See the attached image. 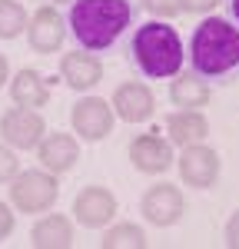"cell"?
I'll return each instance as SVG.
<instances>
[{
    "mask_svg": "<svg viewBox=\"0 0 239 249\" xmlns=\"http://www.w3.org/2000/svg\"><path fill=\"white\" fill-rule=\"evenodd\" d=\"M7 73H10V70H7V60L0 57V87H3V83H7Z\"/></svg>",
    "mask_w": 239,
    "mask_h": 249,
    "instance_id": "4316f807",
    "label": "cell"
},
{
    "mask_svg": "<svg viewBox=\"0 0 239 249\" xmlns=\"http://www.w3.org/2000/svg\"><path fill=\"white\" fill-rule=\"evenodd\" d=\"M10 96H14V103L17 107H27V110H40V107H47V100H50V87H47V77H40L37 70H20L14 83H10Z\"/></svg>",
    "mask_w": 239,
    "mask_h": 249,
    "instance_id": "9a60e30c",
    "label": "cell"
},
{
    "mask_svg": "<svg viewBox=\"0 0 239 249\" xmlns=\"http://www.w3.org/2000/svg\"><path fill=\"white\" fill-rule=\"evenodd\" d=\"M170 100H173L176 107H183V110H199V107L209 103V83L189 70V73H183V77L173 80Z\"/></svg>",
    "mask_w": 239,
    "mask_h": 249,
    "instance_id": "e0dca14e",
    "label": "cell"
},
{
    "mask_svg": "<svg viewBox=\"0 0 239 249\" xmlns=\"http://www.w3.org/2000/svg\"><path fill=\"white\" fill-rule=\"evenodd\" d=\"M80 160V146L73 136L67 133H50L40 140V166L50 173H67Z\"/></svg>",
    "mask_w": 239,
    "mask_h": 249,
    "instance_id": "5bb4252c",
    "label": "cell"
},
{
    "mask_svg": "<svg viewBox=\"0 0 239 249\" xmlns=\"http://www.w3.org/2000/svg\"><path fill=\"white\" fill-rule=\"evenodd\" d=\"M73 130H77L83 140H103V136H110L113 130V110H110V103L106 100H100V96H83L73 103Z\"/></svg>",
    "mask_w": 239,
    "mask_h": 249,
    "instance_id": "52a82bcc",
    "label": "cell"
},
{
    "mask_svg": "<svg viewBox=\"0 0 239 249\" xmlns=\"http://www.w3.org/2000/svg\"><path fill=\"white\" fill-rule=\"evenodd\" d=\"M27 30V10L17 0H0V37L14 40Z\"/></svg>",
    "mask_w": 239,
    "mask_h": 249,
    "instance_id": "d6986e66",
    "label": "cell"
},
{
    "mask_svg": "<svg viewBox=\"0 0 239 249\" xmlns=\"http://www.w3.org/2000/svg\"><path fill=\"white\" fill-rule=\"evenodd\" d=\"M226 14H229V20L239 27V0H226Z\"/></svg>",
    "mask_w": 239,
    "mask_h": 249,
    "instance_id": "484cf974",
    "label": "cell"
},
{
    "mask_svg": "<svg viewBox=\"0 0 239 249\" xmlns=\"http://www.w3.org/2000/svg\"><path fill=\"white\" fill-rule=\"evenodd\" d=\"M30 243H34L37 249H67L70 243H73V226L67 223V216L53 213V216L40 219L37 226H34Z\"/></svg>",
    "mask_w": 239,
    "mask_h": 249,
    "instance_id": "2e32d148",
    "label": "cell"
},
{
    "mask_svg": "<svg viewBox=\"0 0 239 249\" xmlns=\"http://www.w3.org/2000/svg\"><path fill=\"white\" fill-rule=\"evenodd\" d=\"M60 77L67 80V87L73 90H90L103 80V63L97 60V53L90 57L86 50H77V53H63L60 60Z\"/></svg>",
    "mask_w": 239,
    "mask_h": 249,
    "instance_id": "7c38bea8",
    "label": "cell"
},
{
    "mask_svg": "<svg viewBox=\"0 0 239 249\" xmlns=\"http://www.w3.org/2000/svg\"><path fill=\"white\" fill-rule=\"evenodd\" d=\"M130 160L139 173H163L173 166V143L159 136H137L130 143Z\"/></svg>",
    "mask_w": 239,
    "mask_h": 249,
    "instance_id": "30bf717a",
    "label": "cell"
},
{
    "mask_svg": "<svg viewBox=\"0 0 239 249\" xmlns=\"http://www.w3.org/2000/svg\"><path fill=\"white\" fill-rule=\"evenodd\" d=\"M113 107H117L120 120H126V123H143V120L153 116L156 100H153V93H150L143 83H123V87H117V93H113Z\"/></svg>",
    "mask_w": 239,
    "mask_h": 249,
    "instance_id": "4fadbf2b",
    "label": "cell"
},
{
    "mask_svg": "<svg viewBox=\"0 0 239 249\" xmlns=\"http://www.w3.org/2000/svg\"><path fill=\"white\" fill-rule=\"evenodd\" d=\"M60 3H67V0H60ZM70 3H73V0H70Z\"/></svg>",
    "mask_w": 239,
    "mask_h": 249,
    "instance_id": "83f0119b",
    "label": "cell"
},
{
    "mask_svg": "<svg viewBox=\"0 0 239 249\" xmlns=\"http://www.w3.org/2000/svg\"><path fill=\"white\" fill-rule=\"evenodd\" d=\"M17 173H20V160L7 146H0V183H10Z\"/></svg>",
    "mask_w": 239,
    "mask_h": 249,
    "instance_id": "44dd1931",
    "label": "cell"
},
{
    "mask_svg": "<svg viewBox=\"0 0 239 249\" xmlns=\"http://www.w3.org/2000/svg\"><path fill=\"white\" fill-rule=\"evenodd\" d=\"M27 37L37 53H57L63 43V17L57 7H40L34 20L27 23Z\"/></svg>",
    "mask_w": 239,
    "mask_h": 249,
    "instance_id": "9c48e42d",
    "label": "cell"
},
{
    "mask_svg": "<svg viewBox=\"0 0 239 249\" xmlns=\"http://www.w3.org/2000/svg\"><path fill=\"white\" fill-rule=\"evenodd\" d=\"M137 10L130 0H73L67 10V27L80 50L106 53L130 34Z\"/></svg>",
    "mask_w": 239,
    "mask_h": 249,
    "instance_id": "6da1fadb",
    "label": "cell"
},
{
    "mask_svg": "<svg viewBox=\"0 0 239 249\" xmlns=\"http://www.w3.org/2000/svg\"><path fill=\"white\" fill-rule=\"evenodd\" d=\"M183 193L173 183H156L153 190H146L143 196V216L153 223V226H173L179 216H183Z\"/></svg>",
    "mask_w": 239,
    "mask_h": 249,
    "instance_id": "ba28073f",
    "label": "cell"
},
{
    "mask_svg": "<svg viewBox=\"0 0 239 249\" xmlns=\"http://www.w3.org/2000/svg\"><path fill=\"white\" fill-rule=\"evenodd\" d=\"M226 246L239 249V213H233V219L226 223Z\"/></svg>",
    "mask_w": 239,
    "mask_h": 249,
    "instance_id": "d4e9b609",
    "label": "cell"
},
{
    "mask_svg": "<svg viewBox=\"0 0 239 249\" xmlns=\"http://www.w3.org/2000/svg\"><path fill=\"white\" fill-rule=\"evenodd\" d=\"M179 176L186 186H196V190H209L219 176V156L216 150L203 146V143H189L183 156H179Z\"/></svg>",
    "mask_w": 239,
    "mask_h": 249,
    "instance_id": "8992f818",
    "label": "cell"
},
{
    "mask_svg": "<svg viewBox=\"0 0 239 249\" xmlns=\"http://www.w3.org/2000/svg\"><path fill=\"white\" fill-rule=\"evenodd\" d=\"M10 183H14L10 199L20 213H43L57 203V179L50 173L27 170V173H17Z\"/></svg>",
    "mask_w": 239,
    "mask_h": 249,
    "instance_id": "277c9868",
    "label": "cell"
},
{
    "mask_svg": "<svg viewBox=\"0 0 239 249\" xmlns=\"http://www.w3.org/2000/svg\"><path fill=\"white\" fill-rule=\"evenodd\" d=\"M103 249H146V232L137 223H123L103 236Z\"/></svg>",
    "mask_w": 239,
    "mask_h": 249,
    "instance_id": "ffe728a7",
    "label": "cell"
},
{
    "mask_svg": "<svg viewBox=\"0 0 239 249\" xmlns=\"http://www.w3.org/2000/svg\"><path fill=\"white\" fill-rule=\"evenodd\" d=\"M166 130H170V143L189 146V143H199L203 136L209 133V123H206V116L199 110H183V113L170 116Z\"/></svg>",
    "mask_w": 239,
    "mask_h": 249,
    "instance_id": "ac0fdd59",
    "label": "cell"
},
{
    "mask_svg": "<svg viewBox=\"0 0 239 249\" xmlns=\"http://www.w3.org/2000/svg\"><path fill=\"white\" fill-rule=\"evenodd\" d=\"M0 133H3V140H7L14 150H34V146H40L47 126H43V116H40L37 110L17 107V110H7V113H3Z\"/></svg>",
    "mask_w": 239,
    "mask_h": 249,
    "instance_id": "5b68a950",
    "label": "cell"
},
{
    "mask_svg": "<svg viewBox=\"0 0 239 249\" xmlns=\"http://www.w3.org/2000/svg\"><path fill=\"white\" fill-rule=\"evenodd\" d=\"M143 7L156 17H176L179 14V0H143Z\"/></svg>",
    "mask_w": 239,
    "mask_h": 249,
    "instance_id": "7402d4cb",
    "label": "cell"
},
{
    "mask_svg": "<svg viewBox=\"0 0 239 249\" xmlns=\"http://www.w3.org/2000/svg\"><path fill=\"white\" fill-rule=\"evenodd\" d=\"M189 70L206 83L239 80V27L226 17L203 20L189 37Z\"/></svg>",
    "mask_w": 239,
    "mask_h": 249,
    "instance_id": "7a4b0ae2",
    "label": "cell"
},
{
    "mask_svg": "<svg viewBox=\"0 0 239 249\" xmlns=\"http://www.w3.org/2000/svg\"><path fill=\"white\" fill-rule=\"evenodd\" d=\"M73 213H77V219L83 226H103V223H110L113 219V213H117V199H113V193L103 190V186H86V190L77 196V203H73Z\"/></svg>",
    "mask_w": 239,
    "mask_h": 249,
    "instance_id": "8fae6325",
    "label": "cell"
},
{
    "mask_svg": "<svg viewBox=\"0 0 239 249\" xmlns=\"http://www.w3.org/2000/svg\"><path fill=\"white\" fill-rule=\"evenodd\" d=\"M216 3H222V0H179V10H186V14H199V10H213Z\"/></svg>",
    "mask_w": 239,
    "mask_h": 249,
    "instance_id": "603a6c76",
    "label": "cell"
},
{
    "mask_svg": "<svg viewBox=\"0 0 239 249\" xmlns=\"http://www.w3.org/2000/svg\"><path fill=\"white\" fill-rule=\"evenodd\" d=\"M130 63L146 80H173L183 70V40L163 20H146L130 34Z\"/></svg>",
    "mask_w": 239,
    "mask_h": 249,
    "instance_id": "3957f363",
    "label": "cell"
},
{
    "mask_svg": "<svg viewBox=\"0 0 239 249\" xmlns=\"http://www.w3.org/2000/svg\"><path fill=\"white\" fill-rule=\"evenodd\" d=\"M10 232H14V213L7 203H0V239H7Z\"/></svg>",
    "mask_w": 239,
    "mask_h": 249,
    "instance_id": "cb8c5ba5",
    "label": "cell"
}]
</instances>
